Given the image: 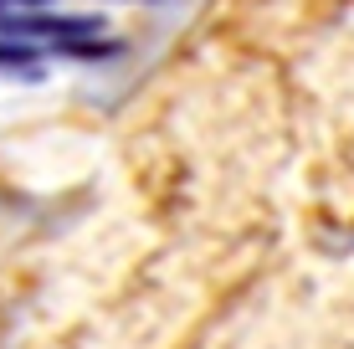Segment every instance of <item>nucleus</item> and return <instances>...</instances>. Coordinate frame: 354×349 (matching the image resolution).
Segmentation results:
<instances>
[{"label":"nucleus","mask_w":354,"mask_h":349,"mask_svg":"<svg viewBox=\"0 0 354 349\" xmlns=\"http://www.w3.org/2000/svg\"><path fill=\"white\" fill-rule=\"evenodd\" d=\"M31 62H36V46L16 41V36H0V67H6V72H16V67H31Z\"/></svg>","instance_id":"1"},{"label":"nucleus","mask_w":354,"mask_h":349,"mask_svg":"<svg viewBox=\"0 0 354 349\" xmlns=\"http://www.w3.org/2000/svg\"><path fill=\"white\" fill-rule=\"evenodd\" d=\"M16 6H46V0H16Z\"/></svg>","instance_id":"2"}]
</instances>
